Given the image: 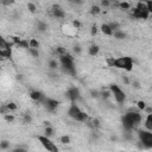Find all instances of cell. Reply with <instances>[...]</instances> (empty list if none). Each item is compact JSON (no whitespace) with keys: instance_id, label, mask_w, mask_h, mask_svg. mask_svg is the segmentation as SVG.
<instances>
[{"instance_id":"7c38bea8","label":"cell","mask_w":152,"mask_h":152,"mask_svg":"<svg viewBox=\"0 0 152 152\" xmlns=\"http://www.w3.org/2000/svg\"><path fill=\"white\" fill-rule=\"evenodd\" d=\"M51 15L57 19H63V18H65V11L59 5H53L51 7Z\"/></svg>"},{"instance_id":"f1b7e54d","label":"cell","mask_w":152,"mask_h":152,"mask_svg":"<svg viewBox=\"0 0 152 152\" xmlns=\"http://www.w3.org/2000/svg\"><path fill=\"white\" fill-rule=\"evenodd\" d=\"M109 24V26H110V28L115 32V31H118V30H120V24L118 23V21H112V23H108Z\"/></svg>"},{"instance_id":"44dd1931","label":"cell","mask_w":152,"mask_h":152,"mask_svg":"<svg viewBox=\"0 0 152 152\" xmlns=\"http://www.w3.org/2000/svg\"><path fill=\"white\" fill-rule=\"evenodd\" d=\"M90 13L91 14H100L101 13V6L100 5H97V4H95V5H91V7H90Z\"/></svg>"},{"instance_id":"603a6c76","label":"cell","mask_w":152,"mask_h":152,"mask_svg":"<svg viewBox=\"0 0 152 152\" xmlns=\"http://www.w3.org/2000/svg\"><path fill=\"white\" fill-rule=\"evenodd\" d=\"M53 133H55V129H53V128H52L50 125L45 126V129H44V135H46V137L51 138V137L53 135Z\"/></svg>"},{"instance_id":"9c48e42d","label":"cell","mask_w":152,"mask_h":152,"mask_svg":"<svg viewBox=\"0 0 152 152\" xmlns=\"http://www.w3.org/2000/svg\"><path fill=\"white\" fill-rule=\"evenodd\" d=\"M65 96L70 100V102H78L80 99H81V91H80L78 87L72 86V87L68 88V90L65 93Z\"/></svg>"},{"instance_id":"4fadbf2b","label":"cell","mask_w":152,"mask_h":152,"mask_svg":"<svg viewBox=\"0 0 152 152\" xmlns=\"http://www.w3.org/2000/svg\"><path fill=\"white\" fill-rule=\"evenodd\" d=\"M30 99L33 100V101H37V102H40L42 103L43 100L45 99V96H44V94L40 90H32L30 93Z\"/></svg>"},{"instance_id":"4316f807","label":"cell","mask_w":152,"mask_h":152,"mask_svg":"<svg viewBox=\"0 0 152 152\" xmlns=\"http://www.w3.org/2000/svg\"><path fill=\"white\" fill-rule=\"evenodd\" d=\"M28 44H30V48H36V49L39 48V42L37 39H34V38H31L28 40Z\"/></svg>"},{"instance_id":"f546056e","label":"cell","mask_w":152,"mask_h":152,"mask_svg":"<svg viewBox=\"0 0 152 152\" xmlns=\"http://www.w3.org/2000/svg\"><path fill=\"white\" fill-rule=\"evenodd\" d=\"M27 10H28L31 13H34L36 10H37L36 4H33V2H27Z\"/></svg>"},{"instance_id":"3957f363","label":"cell","mask_w":152,"mask_h":152,"mask_svg":"<svg viewBox=\"0 0 152 152\" xmlns=\"http://www.w3.org/2000/svg\"><path fill=\"white\" fill-rule=\"evenodd\" d=\"M68 116L77 122L88 121V114L77 104V102H70V106L68 108Z\"/></svg>"},{"instance_id":"cb8c5ba5","label":"cell","mask_w":152,"mask_h":152,"mask_svg":"<svg viewBox=\"0 0 152 152\" xmlns=\"http://www.w3.org/2000/svg\"><path fill=\"white\" fill-rule=\"evenodd\" d=\"M55 51H56V53H57V56H58V57H61V56H63V55H66V53H68L66 49H65V48H63V46H57Z\"/></svg>"},{"instance_id":"d6986e66","label":"cell","mask_w":152,"mask_h":152,"mask_svg":"<svg viewBox=\"0 0 152 152\" xmlns=\"http://www.w3.org/2000/svg\"><path fill=\"white\" fill-rule=\"evenodd\" d=\"M59 68V61L58 59H50L49 61V69L52 71H56Z\"/></svg>"},{"instance_id":"d590c367","label":"cell","mask_w":152,"mask_h":152,"mask_svg":"<svg viewBox=\"0 0 152 152\" xmlns=\"http://www.w3.org/2000/svg\"><path fill=\"white\" fill-rule=\"evenodd\" d=\"M6 108L8 109V112H10V110H15V109H17V104L13 103V102H10V103L6 106Z\"/></svg>"},{"instance_id":"d6a6232c","label":"cell","mask_w":152,"mask_h":152,"mask_svg":"<svg viewBox=\"0 0 152 152\" xmlns=\"http://www.w3.org/2000/svg\"><path fill=\"white\" fill-rule=\"evenodd\" d=\"M23 119H24V122H25V124H31V122H32V116H31V114H24V115H23Z\"/></svg>"},{"instance_id":"277c9868","label":"cell","mask_w":152,"mask_h":152,"mask_svg":"<svg viewBox=\"0 0 152 152\" xmlns=\"http://www.w3.org/2000/svg\"><path fill=\"white\" fill-rule=\"evenodd\" d=\"M132 17L135 18V19H142V20H146V19L150 18V13L147 11L145 1H139L133 6Z\"/></svg>"},{"instance_id":"f35d334b","label":"cell","mask_w":152,"mask_h":152,"mask_svg":"<svg viewBox=\"0 0 152 152\" xmlns=\"http://www.w3.org/2000/svg\"><path fill=\"white\" fill-rule=\"evenodd\" d=\"M97 30H99V28H97V26L94 24V25L91 26V28H90V34H91V36H95V34L97 33Z\"/></svg>"},{"instance_id":"2e32d148","label":"cell","mask_w":152,"mask_h":152,"mask_svg":"<svg viewBox=\"0 0 152 152\" xmlns=\"http://www.w3.org/2000/svg\"><path fill=\"white\" fill-rule=\"evenodd\" d=\"M99 52H100V46H99L97 44H91V45L88 48V53H89V56H91V57L97 56Z\"/></svg>"},{"instance_id":"836d02e7","label":"cell","mask_w":152,"mask_h":152,"mask_svg":"<svg viewBox=\"0 0 152 152\" xmlns=\"http://www.w3.org/2000/svg\"><path fill=\"white\" fill-rule=\"evenodd\" d=\"M100 6H101V8L102 7H104V8L106 7H109L110 6V1L109 0H101L100 1Z\"/></svg>"},{"instance_id":"484cf974","label":"cell","mask_w":152,"mask_h":152,"mask_svg":"<svg viewBox=\"0 0 152 152\" xmlns=\"http://www.w3.org/2000/svg\"><path fill=\"white\" fill-rule=\"evenodd\" d=\"M59 141L63 144V145H66V144H70V141H71V139H70V137L69 135H62L61 138H59Z\"/></svg>"},{"instance_id":"ab89813d","label":"cell","mask_w":152,"mask_h":152,"mask_svg":"<svg viewBox=\"0 0 152 152\" xmlns=\"http://www.w3.org/2000/svg\"><path fill=\"white\" fill-rule=\"evenodd\" d=\"M90 95H91V97H95V99H96V97H99V96L101 95V93L93 89V90H90Z\"/></svg>"},{"instance_id":"4dcf8cb0","label":"cell","mask_w":152,"mask_h":152,"mask_svg":"<svg viewBox=\"0 0 152 152\" xmlns=\"http://www.w3.org/2000/svg\"><path fill=\"white\" fill-rule=\"evenodd\" d=\"M10 152H28V151L25 147H23V146H17V147L12 148Z\"/></svg>"},{"instance_id":"d4e9b609","label":"cell","mask_w":152,"mask_h":152,"mask_svg":"<svg viewBox=\"0 0 152 152\" xmlns=\"http://www.w3.org/2000/svg\"><path fill=\"white\" fill-rule=\"evenodd\" d=\"M0 148H1L2 151L10 150V141H8V140H1V142H0Z\"/></svg>"},{"instance_id":"7a4b0ae2","label":"cell","mask_w":152,"mask_h":152,"mask_svg":"<svg viewBox=\"0 0 152 152\" xmlns=\"http://www.w3.org/2000/svg\"><path fill=\"white\" fill-rule=\"evenodd\" d=\"M58 61H59V69L66 74V75H70V76H75L76 75V65H75V59L72 57L71 53H66V55H63L61 57H58Z\"/></svg>"},{"instance_id":"1f68e13d","label":"cell","mask_w":152,"mask_h":152,"mask_svg":"<svg viewBox=\"0 0 152 152\" xmlns=\"http://www.w3.org/2000/svg\"><path fill=\"white\" fill-rule=\"evenodd\" d=\"M72 52L76 53L77 56L81 55V52H82V48H81V45H74V48H72Z\"/></svg>"},{"instance_id":"60d3db41","label":"cell","mask_w":152,"mask_h":152,"mask_svg":"<svg viewBox=\"0 0 152 152\" xmlns=\"http://www.w3.org/2000/svg\"><path fill=\"white\" fill-rule=\"evenodd\" d=\"M132 87L134 88V89H139L140 88V83H139V81H132Z\"/></svg>"},{"instance_id":"b9f144b4","label":"cell","mask_w":152,"mask_h":152,"mask_svg":"<svg viewBox=\"0 0 152 152\" xmlns=\"http://www.w3.org/2000/svg\"><path fill=\"white\" fill-rule=\"evenodd\" d=\"M122 82L125 83V84H129L131 82H129V80H128V77L127 76H122Z\"/></svg>"},{"instance_id":"5bb4252c","label":"cell","mask_w":152,"mask_h":152,"mask_svg":"<svg viewBox=\"0 0 152 152\" xmlns=\"http://www.w3.org/2000/svg\"><path fill=\"white\" fill-rule=\"evenodd\" d=\"M100 31H101L104 36H112V37H113V33H114V31L110 28V26H109L108 23H103V24H101V26H100Z\"/></svg>"},{"instance_id":"8992f818","label":"cell","mask_w":152,"mask_h":152,"mask_svg":"<svg viewBox=\"0 0 152 152\" xmlns=\"http://www.w3.org/2000/svg\"><path fill=\"white\" fill-rule=\"evenodd\" d=\"M108 89H109V91H110V94H112V96L114 97V100H115L116 103L121 104V103H124V102L126 101V93L121 89V87H120L119 84L112 83Z\"/></svg>"},{"instance_id":"5b68a950","label":"cell","mask_w":152,"mask_h":152,"mask_svg":"<svg viewBox=\"0 0 152 152\" xmlns=\"http://www.w3.org/2000/svg\"><path fill=\"white\" fill-rule=\"evenodd\" d=\"M138 142L141 147L146 150H152V132L147 129H140L138 131Z\"/></svg>"},{"instance_id":"8d00e7d4","label":"cell","mask_w":152,"mask_h":152,"mask_svg":"<svg viewBox=\"0 0 152 152\" xmlns=\"http://www.w3.org/2000/svg\"><path fill=\"white\" fill-rule=\"evenodd\" d=\"M81 26H82V24H81V21H78L77 19H75V20L72 21V27H74V28H81Z\"/></svg>"},{"instance_id":"e0dca14e","label":"cell","mask_w":152,"mask_h":152,"mask_svg":"<svg viewBox=\"0 0 152 152\" xmlns=\"http://www.w3.org/2000/svg\"><path fill=\"white\" fill-rule=\"evenodd\" d=\"M113 37H114L116 40H124V39L127 38V33H126L125 31H122V30H118V31H115V32L113 33Z\"/></svg>"},{"instance_id":"ba28073f","label":"cell","mask_w":152,"mask_h":152,"mask_svg":"<svg viewBox=\"0 0 152 152\" xmlns=\"http://www.w3.org/2000/svg\"><path fill=\"white\" fill-rule=\"evenodd\" d=\"M12 45H13L12 42L6 40L5 38H0V56L2 58H11Z\"/></svg>"},{"instance_id":"30bf717a","label":"cell","mask_w":152,"mask_h":152,"mask_svg":"<svg viewBox=\"0 0 152 152\" xmlns=\"http://www.w3.org/2000/svg\"><path fill=\"white\" fill-rule=\"evenodd\" d=\"M42 104H43V107L45 108V110H46V112L52 113V112H55V110L58 108L59 102H58L57 100L52 99V97H46V96H45V99L43 100Z\"/></svg>"},{"instance_id":"7402d4cb","label":"cell","mask_w":152,"mask_h":152,"mask_svg":"<svg viewBox=\"0 0 152 152\" xmlns=\"http://www.w3.org/2000/svg\"><path fill=\"white\" fill-rule=\"evenodd\" d=\"M27 52L31 55V57L33 58H38L39 57V50L36 49V48H28L27 49Z\"/></svg>"},{"instance_id":"e575fe53","label":"cell","mask_w":152,"mask_h":152,"mask_svg":"<svg viewBox=\"0 0 152 152\" xmlns=\"http://www.w3.org/2000/svg\"><path fill=\"white\" fill-rule=\"evenodd\" d=\"M145 4H146L147 11H148V13H150V17H151V15H152V0H150V1H145Z\"/></svg>"},{"instance_id":"ffe728a7","label":"cell","mask_w":152,"mask_h":152,"mask_svg":"<svg viewBox=\"0 0 152 152\" xmlns=\"http://www.w3.org/2000/svg\"><path fill=\"white\" fill-rule=\"evenodd\" d=\"M118 6L120 7V10L127 11V10H131L132 4L131 2H127V1H120V2H118Z\"/></svg>"},{"instance_id":"8fae6325","label":"cell","mask_w":152,"mask_h":152,"mask_svg":"<svg viewBox=\"0 0 152 152\" xmlns=\"http://www.w3.org/2000/svg\"><path fill=\"white\" fill-rule=\"evenodd\" d=\"M121 125H122V128H124L126 132H132V131L137 127V125L134 124V121L131 119V116H129L127 113H125V114L121 116Z\"/></svg>"},{"instance_id":"83f0119b","label":"cell","mask_w":152,"mask_h":152,"mask_svg":"<svg viewBox=\"0 0 152 152\" xmlns=\"http://www.w3.org/2000/svg\"><path fill=\"white\" fill-rule=\"evenodd\" d=\"M137 107H138V109H139V110L145 112V109H146V107H147V106H146V102H145V101H141V100H140V101H138V102H137Z\"/></svg>"},{"instance_id":"52a82bcc","label":"cell","mask_w":152,"mask_h":152,"mask_svg":"<svg viewBox=\"0 0 152 152\" xmlns=\"http://www.w3.org/2000/svg\"><path fill=\"white\" fill-rule=\"evenodd\" d=\"M38 141L40 142V145L43 146V148L48 152H59L58 146L51 140V138L46 137V135H38Z\"/></svg>"},{"instance_id":"74e56055","label":"cell","mask_w":152,"mask_h":152,"mask_svg":"<svg viewBox=\"0 0 152 152\" xmlns=\"http://www.w3.org/2000/svg\"><path fill=\"white\" fill-rule=\"evenodd\" d=\"M4 116H5V120H6L7 122H12V121L14 120V116H13L12 114H10V113H8V114H5Z\"/></svg>"},{"instance_id":"9a60e30c","label":"cell","mask_w":152,"mask_h":152,"mask_svg":"<svg viewBox=\"0 0 152 152\" xmlns=\"http://www.w3.org/2000/svg\"><path fill=\"white\" fill-rule=\"evenodd\" d=\"M144 126H145V129L152 132V113L146 114L145 120H144Z\"/></svg>"},{"instance_id":"ac0fdd59","label":"cell","mask_w":152,"mask_h":152,"mask_svg":"<svg viewBox=\"0 0 152 152\" xmlns=\"http://www.w3.org/2000/svg\"><path fill=\"white\" fill-rule=\"evenodd\" d=\"M48 28H49V25H48L45 21L39 20V21L37 23V30H38V32L44 33V32H46V31H48Z\"/></svg>"},{"instance_id":"6da1fadb","label":"cell","mask_w":152,"mask_h":152,"mask_svg":"<svg viewBox=\"0 0 152 152\" xmlns=\"http://www.w3.org/2000/svg\"><path fill=\"white\" fill-rule=\"evenodd\" d=\"M107 64L109 66H114L116 69H121V70H125V71H132L133 68H134V61L132 57L129 56H120V57H110V58H107Z\"/></svg>"}]
</instances>
